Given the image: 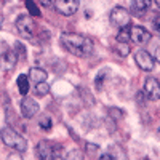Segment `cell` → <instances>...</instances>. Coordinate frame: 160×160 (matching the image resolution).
<instances>
[{
	"label": "cell",
	"instance_id": "5b68a950",
	"mask_svg": "<svg viewBox=\"0 0 160 160\" xmlns=\"http://www.w3.org/2000/svg\"><path fill=\"white\" fill-rule=\"evenodd\" d=\"M16 62H18V55L15 50L7 48L3 51V55L0 56V72L2 74H8L13 69L16 68Z\"/></svg>",
	"mask_w": 160,
	"mask_h": 160
},
{
	"label": "cell",
	"instance_id": "7c38bea8",
	"mask_svg": "<svg viewBox=\"0 0 160 160\" xmlns=\"http://www.w3.org/2000/svg\"><path fill=\"white\" fill-rule=\"evenodd\" d=\"M152 0H131V13L136 16H142L146 11H149Z\"/></svg>",
	"mask_w": 160,
	"mask_h": 160
},
{
	"label": "cell",
	"instance_id": "ac0fdd59",
	"mask_svg": "<svg viewBox=\"0 0 160 160\" xmlns=\"http://www.w3.org/2000/svg\"><path fill=\"white\" fill-rule=\"evenodd\" d=\"M117 51H118L120 56H128V55H130V45H128L127 42H118Z\"/></svg>",
	"mask_w": 160,
	"mask_h": 160
},
{
	"label": "cell",
	"instance_id": "d4e9b609",
	"mask_svg": "<svg viewBox=\"0 0 160 160\" xmlns=\"http://www.w3.org/2000/svg\"><path fill=\"white\" fill-rule=\"evenodd\" d=\"M7 160H22V158H21V157H19L18 154H13V155H10V157H8Z\"/></svg>",
	"mask_w": 160,
	"mask_h": 160
},
{
	"label": "cell",
	"instance_id": "5bb4252c",
	"mask_svg": "<svg viewBox=\"0 0 160 160\" xmlns=\"http://www.w3.org/2000/svg\"><path fill=\"white\" fill-rule=\"evenodd\" d=\"M29 83H31V80H29V77H28V75L21 74V75L18 77L16 85H18V90H19V93H21L22 96H26V95L29 93Z\"/></svg>",
	"mask_w": 160,
	"mask_h": 160
},
{
	"label": "cell",
	"instance_id": "4fadbf2b",
	"mask_svg": "<svg viewBox=\"0 0 160 160\" xmlns=\"http://www.w3.org/2000/svg\"><path fill=\"white\" fill-rule=\"evenodd\" d=\"M28 77H29V80L34 85H37V83H43L48 75H47V72L43 69H40V68H31Z\"/></svg>",
	"mask_w": 160,
	"mask_h": 160
},
{
	"label": "cell",
	"instance_id": "f546056e",
	"mask_svg": "<svg viewBox=\"0 0 160 160\" xmlns=\"http://www.w3.org/2000/svg\"><path fill=\"white\" fill-rule=\"evenodd\" d=\"M158 133H160V130H158Z\"/></svg>",
	"mask_w": 160,
	"mask_h": 160
},
{
	"label": "cell",
	"instance_id": "83f0119b",
	"mask_svg": "<svg viewBox=\"0 0 160 160\" xmlns=\"http://www.w3.org/2000/svg\"><path fill=\"white\" fill-rule=\"evenodd\" d=\"M51 160H62V158H61L58 154H53V158H51Z\"/></svg>",
	"mask_w": 160,
	"mask_h": 160
},
{
	"label": "cell",
	"instance_id": "6da1fadb",
	"mask_svg": "<svg viewBox=\"0 0 160 160\" xmlns=\"http://www.w3.org/2000/svg\"><path fill=\"white\" fill-rule=\"evenodd\" d=\"M61 45L71 55L78 56V58H87L93 53V42L82 34H75V32L61 34Z\"/></svg>",
	"mask_w": 160,
	"mask_h": 160
},
{
	"label": "cell",
	"instance_id": "f1b7e54d",
	"mask_svg": "<svg viewBox=\"0 0 160 160\" xmlns=\"http://www.w3.org/2000/svg\"><path fill=\"white\" fill-rule=\"evenodd\" d=\"M2 22H3V16H2V13H0V26H2Z\"/></svg>",
	"mask_w": 160,
	"mask_h": 160
},
{
	"label": "cell",
	"instance_id": "d6986e66",
	"mask_svg": "<svg viewBox=\"0 0 160 160\" xmlns=\"http://www.w3.org/2000/svg\"><path fill=\"white\" fill-rule=\"evenodd\" d=\"M128 40H130V28L120 29V32L117 34V42H128Z\"/></svg>",
	"mask_w": 160,
	"mask_h": 160
},
{
	"label": "cell",
	"instance_id": "7a4b0ae2",
	"mask_svg": "<svg viewBox=\"0 0 160 160\" xmlns=\"http://www.w3.org/2000/svg\"><path fill=\"white\" fill-rule=\"evenodd\" d=\"M0 138H2L3 144L8 146L10 149H15L18 152H24L28 149V141H26L19 133H16L13 128H2L0 131Z\"/></svg>",
	"mask_w": 160,
	"mask_h": 160
},
{
	"label": "cell",
	"instance_id": "9a60e30c",
	"mask_svg": "<svg viewBox=\"0 0 160 160\" xmlns=\"http://www.w3.org/2000/svg\"><path fill=\"white\" fill-rule=\"evenodd\" d=\"M149 43H151V48L148 51H151V56L154 58V61L160 62V38H151Z\"/></svg>",
	"mask_w": 160,
	"mask_h": 160
},
{
	"label": "cell",
	"instance_id": "9c48e42d",
	"mask_svg": "<svg viewBox=\"0 0 160 160\" xmlns=\"http://www.w3.org/2000/svg\"><path fill=\"white\" fill-rule=\"evenodd\" d=\"M144 95L148 96V99L151 101H157L160 99V83L158 80L154 77H149L144 83Z\"/></svg>",
	"mask_w": 160,
	"mask_h": 160
},
{
	"label": "cell",
	"instance_id": "e0dca14e",
	"mask_svg": "<svg viewBox=\"0 0 160 160\" xmlns=\"http://www.w3.org/2000/svg\"><path fill=\"white\" fill-rule=\"evenodd\" d=\"M51 118L48 117V115H42L38 118V127L42 128V130H45V131H50L51 130Z\"/></svg>",
	"mask_w": 160,
	"mask_h": 160
},
{
	"label": "cell",
	"instance_id": "cb8c5ba5",
	"mask_svg": "<svg viewBox=\"0 0 160 160\" xmlns=\"http://www.w3.org/2000/svg\"><path fill=\"white\" fill-rule=\"evenodd\" d=\"M99 160H115V157L111 155V154H102V155L99 157Z\"/></svg>",
	"mask_w": 160,
	"mask_h": 160
},
{
	"label": "cell",
	"instance_id": "3957f363",
	"mask_svg": "<svg viewBox=\"0 0 160 160\" xmlns=\"http://www.w3.org/2000/svg\"><path fill=\"white\" fill-rule=\"evenodd\" d=\"M16 29L19 32V35H22L24 38H34V32H35V24L31 15H21L16 19Z\"/></svg>",
	"mask_w": 160,
	"mask_h": 160
},
{
	"label": "cell",
	"instance_id": "2e32d148",
	"mask_svg": "<svg viewBox=\"0 0 160 160\" xmlns=\"http://www.w3.org/2000/svg\"><path fill=\"white\" fill-rule=\"evenodd\" d=\"M24 3H26V8H28L31 16H40V10L37 8L34 0H24Z\"/></svg>",
	"mask_w": 160,
	"mask_h": 160
},
{
	"label": "cell",
	"instance_id": "8fae6325",
	"mask_svg": "<svg viewBox=\"0 0 160 160\" xmlns=\"http://www.w3.org/2000/svg\"><path fill=\"white\" fill-rule=\"evenodd\" d=\"M35 151H37V157H38L40 160H51V158H53V154H55V151H53V148H51V144H50L47 139L40 141V142L37 144Z\"/></svg>",
	"mask_w": 160,
	"mask_h": 160
},
{
	"label": "cell",
	"instance_id": "484cf974",
	"mask_svg": "<svg viewBox=\"0 0 160 160\" xmlns=\"http://www.w3.org/2000/svg\"><path fill=\"white\" fill-rule=\"evenodd\" d=\"M38 2H40V5H43V7H50L51 5L50 0H38Z\"/></svg>",
	"mask_w": 160,
	"mask_h": 160
},
{
	"label": "cell",
	"instance_id": "ba28073f",
	"mask_svg": "<svg viewBox=\"0 0 160 160\" xmlns=\"http://www.w3.org/2000/svg\"><path fill=\"white\" fill-rule=\"evenodd\" d=\"M135 61H136L138 68H139L141 71L149 72V71L154 69V58L151 56V53H149L148 50H139V51H136Z\"/></svg>",
	"mask_w": 160,
	"mask_h": 160
},
{
	"label": "cell",
	"instance_id": "4316f807",
	"mask_svg": "<svg viewBox=\"0 0 160 160\" xmlns=\"http://www.w3.org/2000/svg\"><path fill=\"white\" fill-rule=\"evenodd\" d=\"M7 48H8V47H5L3 43H0V56H2V55H3V51H5Z\"/></svg>",
	"mask_w": 160,
	"mask_h": 160
},
{
	"label": "cell",
	"instance_id": "8992f818",
	"mask_svg": "<svg viewBox=\"0 0 160 160\" xmlns=\"http://www.w3.org/2000/svg\"><path fill=\"white\" fill-rule=\"evenodd\" d=\"M152 38L151 32L148 29H144L142 26H131L130 28V40L136 45H146L149 43V40Z\"/></svg>",
	"mask_w": 160,
	"mask_h": 160
},
{
	"label": "cell",
	"instance_id": "277c9868",
	"mask_svg": "<svg viewBox=\"0 0 160 160\" xmlns=\"http://www.w3.org/2000/svg\"><path fill=\"white\" fill-rule=\"evenodd\" d=\"M109 19H111L112 26H115V28H118V29H123V28H128V26H130L131 16H130V13L123 7H115L111 11Z\"/></svg>",
	"mask_w": 160,
	"mask_h": 160
},
{
	"label": "cell",
	"instance_id": "7402d4cb",
	"mask_svg": "<svg viewBox=\"0 0 160 160\" xmlns=\"http://www.w3.org/2000/svg\"><path fill=\"white\" fill-rule=\"evenodd\" d=\"M154 29H155V32L160 37V13H157L155 18H154Z\"/></svg>",
	"mask_w": 160,
	"mask_h": 160
},
{
	"label": "cell",
	"instance_id": "ffe728a7",
	"mask_svg": "<svg viewBox=\"0 0 160 160\" xmlns=\"http://www.w3.org/2000/svg\"><path fill=\"white\" fill-rule=\"evenodd\" d=\"M48 90H50V87H48L45 82L35 85V93H37V96H45L47 93H48Z\"/></svg>",
	"mask_w": 160,
	"mask_h": 160
},
{
	"label": "cell",
	"instance_id": "30bf717a",
	"mask_svg": "<svg viewBox=\"0 0 160 160\" xmlns=\"http://www.w3.org/2000/svg\"><path fill=\"white\" fill-rule=\"evenodd\" d=\"M21 114L26 118H32L38 114V104L34 98H22L21 101Z\"/></svg>",
	"mask_w": 160,
	"mask_h": 160
},
{
	"label": "cell",
	"instance_id": "44dd1931",
	"mask_svg": "<svg viewBox=\"0 0 160 160\" xmlns=\"http://www.w3.org/2000/svg\"><path fill=\"white\" fill-rule=\"evenodd\" d=\"M66 160H83V154L80 152L78 149H72V151L68 154Z\"/></svg>",
	"mask_w": 160,
	"mask_h": 160
},
{
	"label": "cell",
	"instance_id": "52a82bcc",
	"mask_svg": "<svg viewBox=\"0 0 160 160\" xmlns=\"http://www.w3.org/2000/svg\"><path fill=\"white\" fill-rule=\"evenodd\" d=\"M80 0H55V8L62 16H72L78 10Z\"/></svg>",
	"mask_w": 160,
	"mask_h": 160
},
{
	"label": "cell",
	"instance_id": "603a6c76",
	"mask_svg": "<svg viewBox=\"0 0 160 160\" xmlns=\"http://www.w3.org/2000/svg\"><path fill=\"white\" fill-rule=\"evenodd\" d=\"M16 48H18V51H19V56H18V58L26 59V48H24V45H21V42H16Z\"/></svg>",
	"mask_w": 160,
	"mask_h": 160
}]
</instances>
